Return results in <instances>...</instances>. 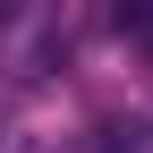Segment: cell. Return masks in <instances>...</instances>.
I'll return each instance as SVG.
<instances>
[{"instance_id": "1", "label": "cell", "mask_w": 153, "mask_h": 153, "mask_svg": "<svg viewBox=\"0 0 153 153\" xmlns=\"http://www.w3.org/2000/svg\"><path fill=\"white\" fill-rule=\"evenodd\" d=\"M85 153H153V119H102Z\"/></svg>"}, {"instance_id": "2", "label": "cell", "mask_w": 153, "mask_h": 153, "mask_svg": "<svg viewBox=\"0 0 153 153\" xmlns=\"http://www.w3.org/2000/svg\"><path fill=\"white\" fill-rule=\"evenodd\" d=\"M119 34H128V43H145V51H153V9H119Z\"/></svg>"}]
</instances>
